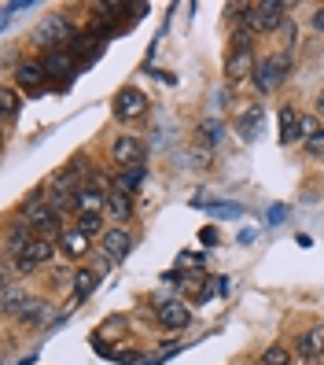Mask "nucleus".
Instances as JSON below:
<instances>
[{
	"label": "nucleus",
	"instance_id": "f8f14e48",
	"mask_svg": "<svg viewBox=\"0 0 324 365\" xmlns=\"http://www.w3.org/2000/svg\"><path fill=\"white\" fill-rule=\"evenodd\" d=\"M74 203H78V214H100V207H107V196L100 185H78Z\"/></svg>",
	"mask_w": 324,
	"mask_h": 365
},
{
	"label": "nucleus",
	"instance_id": "393cba45",
	"mask_svg": "<svg viewBox=\"0 0 324 365\" xmlns=\"http://www.w3.org/2000/svg\"><path fill=\"white\" fill-rule=\"evenodd\" d=\"M317 130H320L317 118H310V115H298V140H310Z\"/></svg>",
	"mask_w": 324,
	"mask_h": 365
},
{
	"label": "nucleus",
	"instance_id": "6e6552de",
	"mask_svg": "<svg viewBox=\"0 0 324 365\" xmlns=\"http://www.w3.org/2000/svg\"><path fill=\"white\" fill-rule=\"evenodd\" d=\"M129 247H133V236H129L125 229H107V232L100 236V251H103L111 262H122L125 255H129Z\"/></svg>",
	"mask_w": 324,
	"mask_h": 365
},
{
	"label": "nucleus",
	"instance_id": "9b49d317",
	"mask_svg": "<svg viewBox=\"0 0 324 365\" xmlns=\"http://www.w3.org/2000/svg\"><path fill=\"white\" fill-rule=\"evenodd\" d=\"M45 67H37V63H19V71H15V85L23 93L37 96V93H45Z\"/></svg>",
	"mask_w": 324,
	"mask_h": 365
},
{
	"label": "nucleus",
	"instance_id": "0eeeda50",
	"mask_svg": "<svg viewBox=\"0 0 324 365\" xmlns=\"http://www.w3.org/2000/svg\"><path fill=\"white\" fill-rule=\"evenodd\" d=\"M52 255H56V244H52V240H41V236H33V244H30L23 255H19V259H15V266H19V273H30L33 266L48 262Z\"/></svg>",
	"mask_w": 324,
	"mask_h": 365
},
{
	"label": "nucleus",
	"instance_id": "bb28decb",
	"mask_svg": "<svg viewBox=\"0 0 324 365\" xmlns=\"http://www.w3.org/2000/svg\"><path fill=\"white\" fill-rule=\"evenodd\" d=\"M0 107H4V115L11 118L19 111V93L15 89H4V93H0Z\"/></svg>",
	"mask_w": 324,
	"mask_h": 365
},
{
	"label": "nucleus",
	"instance_id": "20e7f679",
	"mask_svg": "<svg viewBox=\"0 0 324 365\" xmlns=\"http://www.w3.org/2000/svg\"><path fill=\"white\" fill-rule=\"evenodd\" d=\"M254 52H251V34L244 30L240 37H236V45H232V56H229V78L232 81H240V78H247V74H254Z\"/></svg>",
	"mask_w": 324,
	"mask_h": 365
},
{
	"label": "nucleus",
	"instance_id": "423d86ee",
	"mask_svg": "<svg viewBox=\"0 0 324 365\" xmlns=\"http://www.w3.org/2000/svg\"><path fill=\"white\" fill-rule=\"evenodd\" d=\"M67 37H70V23L63 15H45L37 34H33L37 45H59V41H67Z\"/></svg>",
	"mask_w": 324,
	"mask_h": 365
},
{
	"label": "nucleus",
	"instance_id": "412c9836",
	"mask_svg": "<svg viewBox=\"0 0 324 365\" xmlns=\"http://www.w3.org/2000/svg\"><path fill=\"white\" fill-rule=\"evenodd\" d=\"M23 303H26V295L19 288H11V284H4V314H19Z\"/></svg>",
	"mask_w": 324,
	"mask_h": 365
},
{
	"label": "nucleus",
	"instance_id": "ddd939ff",
	"mask_svg": "<svg viewBox=\"0 0 324 365\" xmlns=\"http://www.w3.org/2000/svg\"><path fill=\"white\" fill-rule=\"evenodd\" d=\"M295 351L306 358V361H317L324 354V329H306V332L295 339Z\"/></svg>",
	"mask_w": 324,
	"mask_h": 365
},
{
	"label": "nucleus",
	"instance_id": "f03ea898",
	"mask_svg": "<svg viewBox=\"0 0 324 365\" xmlns=\"http://www.w3.org/2000/svg\"><path fill=\"white\" fill-rule=\"evenodd\" d=\"M288 74H291V56H288V52L266 56V59L254 67V85H258L262 93H273V89H280V85L288 81Z\"/></svg>",
	"mask_w": 324,
	"mask_h": 365
},
{
	"label": "nucleus",
	"instance_id": "aec40b11",
	"mask_svg": "<svg viewBox=\"0 0 324 365\" xmlns=\"http://www.w3.org/2000/svg\"><path fill=\"white\" fill-rule=\"evenodd\" d=\"M258 122H262V107H251V111L240 118V133H244V140H251V137H254Z\"/></svg>",
	"mask_w": 324,
	"mask_h": 365
},
{
	"label": "nucleus",
	"instance_id": "f257e3e1",
	"mask_svg": "<svg viewBox=\"0 0 324 365\" xmlns=\"http://www.w3.org/2000/svg\"><path fill=\"white\" fill-rule=\"evenodd\" d=\"M288 4H280V0H262V4H247V15H244V26L247 34H269L276 26H284Z\"/></svg>",
	"mask_w": 324,
	"mask_h": 365
},
{
	"label": "nucleus",
	"instance_id": "2eb2a0df",
	"mask_svg": "<svg viewBox=\"0 0 324 365\" xmlns=\"http://www.w3.org/2000/svg\"><path fill=\"white\" fill-rule=\"evenodd\" d=\"M48 314H52L48 303H41V299H26L23 310H19V321H23V325H41V321H48Z\"/></svg>",
	"mask_w": 324,
	"mask_h": 365
},
{
	"label": "nucleus",
	"instance_id": "a878e982",
	"mask_svg": "<svg viewBox=\"0 0 324 365\" xmlns=\"http://www.w3.org/2000/svg\"><path fill=\"white\" fill-rule=\"evenodd\" d=\"M199 140L218 144V140H221V125H218V122H203V125H199Z\"/></svg>",
	"mask_w": 324,
	"mask_h": 365
},
{
	"label": "nucleus",
	"instance_id": "9d476101",
	"mask_svg": "<svg viewBox=\"0 0 324 365\" xmlns=\"http://www.w3.org/2000/svg\"><path fill=\"white\" fill-rule=\"evenodd\" d=\"M115 163L122 166V170H133V166H144V144L137 140V137H118L115 140Z\"/></svg>",
	"mask_w": 324,
	"mask_h": 365
},
{
	"label": "nucleus",
	"instance_id": "6ab92c4d",
	"mask_svg": "<svg viewBox=\"0 0 324 365\" xmlns=\"http://www.w3.org/2000/svg\"><path fill=\"white\" fill-rule=\"evenodd\" d=\"M70 67H74L70 52H52V56L45 59V71H48V74H67Z\"/></svg>",
	"mask_w": 324,
	"mask_h": 365
},
{
	"label": "nucleus",
	"instance_id": "39448f33",
	"mask_svg": "<svg viewBox=\"0 0 324 365\" xmlns=\"http://www.w3.org/2000/svg\"><path fill=\"white\" fill-rule=\"evenodd\" d=\"M144 111H147V96L140 93V89H122L118 96H115V118H122V122H137V118H144Z\"/></svg>",
	"mask_w": 324,
	"mask_h": 365
},
{
	"label": "nucleus",
	"instance_id": "7ed1b4c3",
	"mask_svg": "<svg viewBox=\"0 0 324 365\" xmlns=\"http://www.w3.org/2000/svg\"><path fill=\"white\" fill-rule=\"evenodd\" d=\"M26 222L41 240H52V232H59V210H52V203H41V196H33L26 207ZM63 236V232H59Z\"/></svg>",
	"mask_w": 324,
	"mask_h": 365
},
{
	"label": "nucleus",
	"instance_id": "f3484780",
	"mask_svg": "<svg viewBox=\"0 0 324 365\" xmlns=\"http://www.w3.org/2000/svg\"><path fill=\"white\" fill-rule=\"evenodd\" d=\"M280 140H284V144H295L298 140V115L291 111V107L280 111Z\"/></svg>",
	"mask_w": 324,
	"mask_h": 365
},
{
	"label": "nucleus",
	"instance_id": "7c9ffc66",
	"mask_svg": "<svg viewBox=\"0 0 324 365\" xmlns=\"http://www.w3.org/2000/svg\"><path fill=\"white\" fill-rule=\"evenodd\" d=\"M317 107H320V111H324V89H320V96H317Z\"/></svg>",
	"mask_w": 324,
	"mask_h": 365
},
{
	"label": "nucleus",
	"instance_id": "b1692460",
	"mask_svg": "<svg viewBox=\"0 0 324 365\" xmlns=\"http://www.w3.org/2000/svg\"><path fill=\"white\" fill-rule=\"evenodd\" d=\"M78 229L85 232V236H96L103 225H100V214H81V218H78Z\"/></svg>",
	"mask_w": 324,
	"mask_h": 365
},
{
	"label": "nucleus",
	"instance_id": "4be33fe9",
	"mask_svg": "<svg viewBox=\"0 0 324 365\" xmlns=\"http://www.w3.org/2000/svg\"><path fill=\"white\" fill-rule=\"evenodd\" d=\"M144 174H147V166H133V170H125L122 181H118V188H122V192H133V188L144 181Z\"/></svg>",
	"mask_w": 324,
	"mask_h": 365
},
{
	"label": "nucleus",
	"instance_id": "c85d7f7f",
	"mask_svg": "<svg viewBox=\"0 0 324 365\" xmlns=\"http://www.w3.org/2000/svg\"><path fill=\"white\" fill-rule=\"evenodd\" d=\"M313 30H317V34H324V8H317V11H313Z\"/></svg>",
	"mask_w": 324,
	"mask_h": 365
},
{
	"label": "nucleus",
	"instance_id": "4468645a",
	"mask_svg": "<svg viewBox=\"0 0 324 365\" xmlns=\"http://www.w3.org/2000/svg\"><path fill=\"white\" fill-rule=\"evenodd\" d=\"M59 247H63L67 259H85V255H89V236H85L81 229H70V232L59 236Z\"/></svg>",
	"mask_w": 324,
	"mask_h": 365
},
{
	"label": "nucleus",
	"instance_id": "a211bd4d",
	"mask_svg": "<svg viewBox=\"0 0 324 365\" xmlns=\"http://www.w3.org/2000/svg\"><path fill=\"white\" fill-rule=\"evenodd\" d=\"M74 281H78V284H74V299L81 303V299H89V295L96 292V281H100V277H96L93 269H81V273L74 277Z\"/></svg>",
	"mask_w": 324,
	"mask_h": 365
},
{
	"label": "nucleus",
	"instance_id": "1a4fd4ad",
	"mask_svg": "<svg viewBox=\"0 0 324 365\" xmlns=\"http://www.w3.org/2000/svg\"><path fill=\"white\" fill-rule=\"evenodd\" d=\"M159 325L162 329H169V332H181V329H188V321H192V314H188V307L184 303H177V299H166V303H159Z\"/></svg>",
	"mask_w": 324,
	"mask_h": 365
},
{
	"label": "nucleus",
	"instance_id": "5701e85b",
	"mask_svg": "<svg viewBox=\"0 0 324 365\" xmlns=\"http://www.w3.org/2000/svg\"><path fill=\"white\" fill-rule=\"evenodd\" d=\"M262 365H291L288 347H269V351L262 354Z\"/></svg>",
	"mask_w": 324,
	"mask_h": 365
},
{
	"label": "nucleus",
	"instance_id": "c756f323",
	"mask_svg": "<svg viewBox=\"0 0 324 365\" xmlns=\"http://www.w3.org/2000/svg\"><path fill=\"white\" fill-rule=\"evenodd\" d=\"M280 218H284V207H273L269 210V225H280Z\"/></svg>",
	"mask_w": 324,
	"mask_h": 365
},
{
	"label": "nucleus",
	"instance_id": "cd10ccee",
	"mask_svg": "<svg viewBox=\"0 0 324 365\" xmlns=\"http://www.w3.org/2000/svg\"><path fill=\"white\" fill-rule=\"evenodd\" d=\"M306 152H310V155H324V130H317V133L306 140Z\"/></svg>",
	"mask_w": 324,
	"mask_h": 365
},
{
	"label": "nucleus",
	"instance_id": "dca6fc26",
	"mask_svg": "<svg viewBox=\"0 0 324 365\" xmlns=\"http://www.w3.org/2000/svg\"><path fill=\"white\" fill-rule=\"evenodd\" d=\"M129 192H122V188H115V192H107V214H111L115 222H125L129 218Z\"/></svg>",
	"mask_w": 324,
	"mask_h": 365
}]
</instances>
